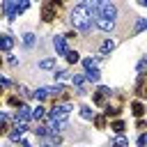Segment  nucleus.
I'll use <instances>...</instances> for the list:
<instances>
[{
  "label": "nucleus",
  "instance_id": "2",
  "mask_svg": "<svg viewBox=\"0 0 147 147\" xmlns=\"http://www.w3.org/2000/svg\"><path fill=\"white\" fill-rule=\"evenodd\" d=\"M69 117V106L67 103H55L53 110L48 113V119H55V122H67Z\"/></svg>",
  "mask_w": 147,
  "mask_h": 147
},
{
  "label": "nucleus",
  "instance_id": "15",
  "mask_svg": "<svg viewBox=\"0 0 147 147\" xmlns=\"http://www.w3.org/2000/svg\"><path fill=\"white\" fill-rule=\"evenodd\" d=\"M110 129H113L115 133H122V131H124V122H122V119H115V122L110 124Z\"/></svg>",
  "mask_w": 147,
  "mask_h": 147
},
{
  "label": "nucleus",
  "instance_id": "26",
  "mask_svg": "<svg viewBox=\"0 0 147 147\" xmlns=\"http://www.w3.org/2000/svg\"><path fill=\"white\" fill-rule=\"evenodd\" d=\"M145 142H147V136H140V138H138V145H140V147H142V145H145Z\"/></svg>",
  "mask_w": 147,
  "mask_h": 147
},
{
  "label": "nucleus",
  "instance_id": "14",
  "mask_svg": "<svg viewBox=\"0 0 147 147\" xmlns=\"http://www.w3.org/2000/svg\"><path fill=\"white\" fill-rule=\"evenodd\" d=\"M113 48H115V41H113V39H106V41L101 44V51H103V53H110Z\"/></svg>",
  "mask_w": 147,
  "mask_h": 147
},
{
  "label": "nucleus",
  "instance_id": "22",
  "mask_svg": "<svg viewBox=\"0 0 147 147\" xmlns=\"http://www.w3.org/2000/svg\"><path fill=\"white\" fill-rule=\"evenodd\" d=\"M145 28H147V21H145V18H140V21L136 23V32H140V30H145Z\"/></svg>",
  "mask_w": 147,
  "mask_h": 147
},
{
  "label": "nucleus",
  "instance_id": "18",
  "mask_svg": "<svg viewBox=\"0 0 147 147\" xmlns=\"http://www.w3.org/2000/svg\"><path fill=\"white\" fill-rule=\"evenodd\" d=\"M46 96H51V90L48 87H39L37 90V99H46Z\"/></svg>",
  "mask_w": 147,
  "mask_h": 147
},
{
  "label": "nucleus",
  "instance_id": "20",
  "mask_svg": "<svg viewBox=\"0 0 147 147\" xmlns=\"http://www.w3.org/2000/svg\"><path fill=\"white\" fill-rule=\"evenodd\" d=\"M67 60H69L71 64H76V62H78L80 57H78V53H76V51H69V53H67Z\"/></svg>",
  "mask_w": 147,
  "mask_h": 147
},
{
  "label": "nucleus",
  "instance_id": "9",
  "mask_svg": "<svg viewBox=\"0 0 147 147\" xmlns=\"http://www.w3.org/2000/svg\"><path fill=\"white\" fill-rule=\"evenodd\" d=\"M14 46V39L9 34H0V51H9Z\"/></svg>",
  "mask_w": 147,
  "mask_h": 147
},
{
  "label": "nucleus",
  "instance_id": "8",
  "mask_svg": "<svg viewBox=\"0 0 147 147\" xmlns=\"http://www.w3.org/2000/svg\"><path fill=\"white\" fill-rule=\"evenodd\" d=\"M30 117H32V110H30V108H28V106H21V108H18V113H16V117H14V119H16V124H18V122H21V124H25V122H28V119H30Z\"/></svg>",
  "mask_w": 147,
  "mask_h": 147
},
{
  "label": "nucleus",
  "instance_id": "21",
  "mask_svg": "<svg viewBox=\"0 0 147 147\" xmlns=\"http://www.w3.org/2000/svg\"><path fill=\"white\" fill-rule=\"evenodd\" d=\"M39 67H41V69H53V67H55V60H41Z\"/></svg>",
  "mask_w": 147,
  "mask_h": 147
},
{
  "label": "nucleus",
  "instance_id": "13",
  "mask_svg": "<svg viewBox=\"0 0 147 147\" xmlns=\"http://www.w3.org/2000/svg\"><path fill=\"white\" fill-rule=\"evenodd\" d=\"M5 11H7L9 18H14V16H16V5H14V2H5Z\"/></svg>",
  "mask_w": 147,
  "mask_h": 147
},
{
  "label": "nucleus",
  "instance_id": "11",
  "mask_svg": "<svg viewBox=\"0 0 147 147\" xmlns=\"http://www.w3.org/2000/svg\"><path fill=\"white\" fill-rule=\"evenodd\" d=\"M131 110H133V115H136V117H142V113H145V106H142L140 101H133V103H131Z\"/></svg>",
  "mask_w": 147,
  "mask_h": 147
},
{
  "label": "nucleus",
  "instance_id": "25",
  "mask_svg": "<svg viewBox=\"0 0 147 147\" xmlns=\"http://www.w3.org/2000/svg\"><path fill=\"white\" fill-rule=\"evenodd\" d=\"M23 41H25L28 46H32V41H34V37H32V34H25V37H23Z\"/></svg>",
  "mask_w": 147,
  "mask_h": 147
},
{
  "label": "nucleus",
  "instance_id": "7",
  "mask_svg": "<svg viewBox=\"0 0 147 147\" xmlns=\"http://www.w3.org/2000/svg\"><path fill=\"white\" fill-rule=\"evenodd\" d=\"M53 46H55V51L60 53V55H67L69 51H67V37H62V34H55L53 37Z\"/></svg>",
  "mask_w": 147,
  "mask_h": 147
},
{
  "label": "nucleus",
  "instance_id": "27",
  "mask_svg": "<svg viewBox=\"0 0 147 147\" xmlns=\"http://www.w3.org/2000/svg\"><path fill=\"white\" fill-rule=\"evenodd\" d=\"M0 92H2V85H0Z\"/></svg>",
  "mask_w": 147,
  "mask_h": 147
},
{
  "label": "nucleus",
  "instance_id": "10",
  "mask_svg": "<svg viewBox=\"0 0 147 147\" xmlns=\"http://www.w3.org/2000/svg\"><path fill=\"white\" fill-rule=\"evenodd\" d=\"M136 94H138L140 99H147V80H145V78H140V83H138V87H136Z\"/></svg>",
  "mask_w": 147,
  "mask_h": 147
},
{
  "label": "nucleus",
  "instance_id": "5",
  "mask_svg": "<svg viewBox=\"0 0 147 147\" xmlns=\"http://www.w3.org/2000/svg\"><path fill=\"white\" fill-rule=\"evenodd\" d=\"M122 113V96H115L113 101H108V106H106V115L108 117H117Z\"/></svg>",
  "mask_w": 147,
  "mask_h": 147
},
{
  "label": "nucleus",
  "instance_id": "17",
  "mask_svg": "<svg viewBox=\"0 0 147 147\" xmlns=\"http://www.w3.org/2000/svg\"><path fill=\"white\" fill-rule=\"evenodd\" d=\"M85 80L96 83V80H99V71H87V74H85Z\"/></svg>",
  "mask_w": 147,
  "mask_h": 147
},
{
  "label": "nucleus",
  "instance_id": "6",
  "mask_svg": "<svg viewBox=\"0 0 147 147\" xmlns=\"http://www.w3.org/2000/svg\"><path fill=\"white\" fill-rule=\"evenodd\" d=\"M51 96H53V101H67L71 94H69V90H67V87L57 85V87H53V90H51Z\"/></svg>",
  "mask_w": 147,
  "mask_h": 147
},
{
  "label": "nucleus",
  "instance_id": "24",
  "mask_svg": "<svg viewBox=\"0 0 147 147\" xmlns=\"http://www.w3.org/2000/svg\"><path fill=\"white\" fill-rule=\"evenodd\" d=\"M80 115H83L85 119H92V113H90V108H80Z\"/></svg>",
  "mask_w": 147,
  "mask_h": 147
},
{
  "label": "nucleus",
  "instance_id": "12",
  "mask_svg": "<svg viewBox=\"0 0 147 147\" xmlns=\"http://www.w3.org/2000/svg\"><path fill=\"white\" fill-rule=\"evenodd\" d=\"M83 67H85V74H87V71H96V62H94L92 57L83 60Z\"/></svg>",
  "mask_w": 147,
  "mask_h": 147
},
{
  "label": "nucleus",
  "instance_id": "28",
  "mask_svg": "<svg viewBox=\"0 0 147 147\" xmlns=\"http://www.w3.org/2000/svg\"><path fill=\"white\" fill-rule=\"evenodd\" d=\"M0 64H2V57H0Z\"/></svg>",
  "mask_w": 147,
  "mask_h": 147
},
{
  "label": "nucleus",
  "instance_id": "3",
  "mask_svg": "<svg viewBox=\"0 0 147 147\" xmlns=\"http://www.w3.org/2000/svg\"><path fill=\"white\" fill-rule=\"evenodd\" d=\"M60 11V2H46L44 7H41V18L48 23V21H53L55 18V14Z\"/></svg>",
  "mask_w": 147,
  "mask_h": 147
},
{
  "label": "nucleus",
  "instance_id": "16",
  "mask_svg": "<svg viewBox=\"0 0 147 147\" xmlns=\"http://www.w3.org/2000/svg\"><path fill=\"white\" fill-rule=\"evenodd\" d=\"M94 126H96V129H106V117H103V115H96V117H94Z\"/></svg>",
  "mask_w": 147,
  "mask_h": 147
},
{
  "label": "nucleus",
  "instance_id": "1",
  "mask_svg": "<svg viewBox=\"0 0 147 147\" xmlns=\"http://www.w3.org/2000/svg\"><path fill=\"white\" fill-rule=\"evenodd\" d=\"M71 23H74V28L80 30V32H87V30L92 28V16H90L85 2L74 7V11H71Z\"/></svg>",
  "mask_w": 147,
  "mask_h": 147
},
{
  "label": "nucleus",
  "instance_id": "4",
  "mask_svg": "<svg viewBox=\"0 0 147 147\" xmlns=\"http://www.w3.org/2000/svg\"><path fill=\"white\" fill-rule=\"evenodd\" d=\"M92 101H94L96 106H108V101H110V90H108V87H99V90L94 92Z\"/></svg>",
  "mask_w": 147,
  "mask_h": 147
},
{
  "label": "nucleus",
  "instance_id": "19",
  "mask_svg": "<svg viewBox=\"0 0 147 147\" xmlns=\"http://www.w3.org/2000/svg\"><path fill=\"white\" fill-rule=\"evenodd\" d=\"M44 115H46V113H44V108H41V106H37V108L32 110V119H41Z\"/></svg>",
  "mask_w": 147,
  "mask_h": 147
},
{
  "label": "nucleus",
  "instance_id": "23",
  "mask_svg": "<svg viewBox=\"0 0 147 147\" xmlns=\"http://www.w3.org/2000/svg\"><path fill=\"white\" fill-rule=\"evenodd\" d=\"M9 106H14V108H16V106H18V108H21V106H23V103H21V101H18V96H9Z\"/></svg>",
  "mask_w": 147,
  "mask_h": 147
},
{
  "label": "nucleus",
  "instance_id": "29",
  "mask_svg": "<svg viewBox=\"0 0 147 147\" xmlns=\"http://www.w3.org/2000/svg\"><path fill=\"white\" fill-rule=\"evenodd\" d=\"M145 80H147V74H145Z\"/></svg>",
  "mask_w": 147,
  "mask_h": 147
}]
</instances>
